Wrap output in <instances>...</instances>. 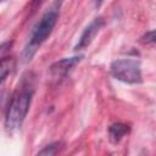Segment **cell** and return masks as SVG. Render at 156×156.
<instances>
[{
    "label": "cell",
    "instance_id": "2",
    "mask_svg": "<svg viewBox=\"0 0 156 156\" xmlns=\"http://www.w3.org/2000/svg\"><path fill=\"white\" fill-rule=\"evenodd\" d=\"M32 95L33 91L28 87L18 89L12 95L5 113V127L7 130L13 132L22 126L29 111Z\"/></svg>",
    "mask_w": 156,
    "mask_h": 156
},
{
    "label": "cell",
    "instance_id": "5",
    "mask_svg": "<svg viewBox=\"0 0 156 156\" xmlns=\"http://www.w3.org/2000/svg\"><path fill=\"white\" fill-rule=\"evenodd\" d=\"M104 18L102 17H96V18H94L90 23H89V26H87V28L83 30V33H82V35H80V38H79V40H78V43H77V45L74 46V49L76 50H82V49H85V48H88L89 45H90V43L94 40V38L96 37V34L100 32V29L102 28V26H104Z\"/></svg>",
    "mask_w": 156,
    "mask_h": 156
},
{
    "label": "cell",
    "instance_id": "11",
    "mask_svg": "<svg viewBox=\"0 0 156 156\" xmlns=\"http://www.w3.org/2000/svg\"><path fill=\"white\" fill-rule=\"evenodd\" d=\"M34 1H35V2H38V1H39V2H40V1H41V0H34Z\"/></svg>",
    "mask_w": 156,
    "mask_h": 156
},
{
    "label": "cell",
    "instance_id": "8",
    "mask_svg": "<svg viewBox=\"0 0 156 156\" xmlns=\"http://www.w3.org/2000/svg\"><path fill=\"white\" fill-rule=\"evenodd\" d=\"M139 41L141 44H156V29H152L150 32H146L144 35L140 37Z\"/></svg>",
    "mask_w": 156,
    "mask_h": 156
},
{
    "label": "cell",
    "instance_id": "10",
    "mask_svg": "<svg viewBox=\"0 0 156 156\" xmlns=\"http://www.w3.org/2000/svg\"><path fill=\"white\" fill-rule=\"evenodd\" d=\"M101 1H102V0H98V2H96V5H98V6H99V5H100V4H101Z\"/></svg>",
    "mask_w": 156,
    "mask_h": 156
},
{
    "label": "cell",
    "instance_id": "4",
    "mask_svg": "<svg viewBox=\"0 0 156 156\" xmlns=\"http://www.w3.org/2000/svg\"><path fill=\"white\" fill-rule=\"evenodd\" d=\"M83 58V55H78V56H72V57H65L60 61H56L54 62L51 66H50V76L52 79L55 80H60L62 79L63 77L67 76V73L76 66L80 62V60Z\"/></svg>",
    "mask_w": 156,
    "mask_h": 156
},
{
    "label": "cell",
    "instance_id": "9",
    "mask_svg": "<svg viewBox=\"0 0 156 156\" xmlns=\"http://www.w3.org/2000/svg\"><path fill=\"white\" fill-rule=\"evenodd\" d=\"M58 146H60V143H52V144L45 146L43 150H40L38 152V155H55L58 151Z\"/></svg>",
    "mask_w": 156,
    "mask_h": 156
},
{
    "label": "cell",
    "instance_id": "7",
    "mask_svg": "<svg viewBox=\"0 0 156 156\" xmlns=\"http://www.w3.org/2000/svg\"><path fill=\"white\" fill-rule=\"evenodd\" d=\"M12 68H13V60H11V58H2V61H1V68H0L1 80L2 82L10 74V72H11Z\"/></svg>",
    "mask_w": 156,
    "mask_h": 156
},
{
    "label": "cell",
    "instance_id": "3",
    "mask_svg": "<svg viewBox=\"0 0 156 156\" xmlns=\"http://www.w3.org/2000/svg\"><path fill=\"white\" fill-rule=\"evenodd\" d=\"M111 76L128 84H139L143 82L140 63L133 58H119L115 60L110 65Z\"/></svg>",
    "mask_w": 156,
    "mask_h": 156
},
{
    "label": "cell",
    "instance_id": "6",
    "mask_svg": "<svg viewBox=\"0 0 156 156\" xmlns=\"http://www.w3.org/2000/svg\"><path fill=\"white\" fill-rule=\"evenodd\" d=\"M129 133V126L124 123H113L108 128V139L112 144H117Z\"/></svg>",
    "mask_w": 156,
    "mask_h": 156
},
{
    "label": "cell",
    "instance_id": "1",
    "mask_svg": "<svg viewBox=\"0 0 156 156\" xmlns=\"http://www.w3.org/2000/svg\"><path fill=\"white\" fill-rule=\"evenodd\" d=\"M60 7H61V0H56L34 26V28L30 33L29 41L26 45L24 51H23L24 61H30L32 57L35 55L37 50L40 48V45L51 34V32L57 22V18H58Z\"/></svg>",
    "mask_w": 156,
    "mask_h": 156
}]
</instances>
